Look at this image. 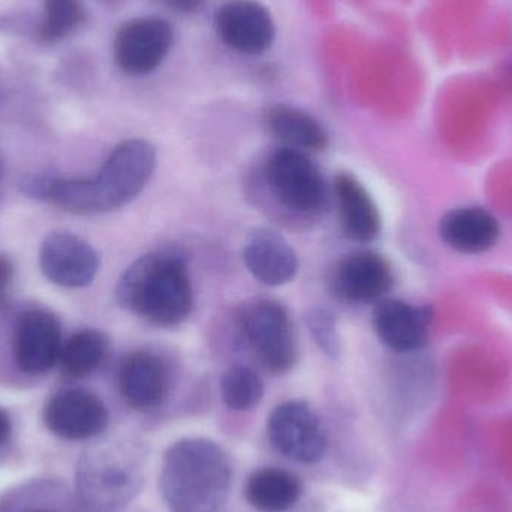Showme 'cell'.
<instances>
[{
    "instance_id": "d4e9b609",
    "label": "cell",
    "mask_w": 512,
    "mask_h": 512,
    "mask_svg": "<svg viewBox=\"0 0 512 512\" xmlns=\"http://www.w3.org/2000/svg\"><path fill=\"white\" fill-rule=\"evenodd\" d=\"M171 11L179 14H195L206 8L210 0H161Z\"/></svg>"
},
{
    "instance_id": "484cf974",
    "label": "cell",
    "mask_w": 512,
    "mask_h": 512,
    "mask_svg": "<svg viewBox=\"0 0 512 512\" xmlns=\"http://www.w3.org/2000/svg\"><path fill=\"white\" fill-rule=\"evenodd\" d=\"M12 274H14V270H12L11 262L5 256L0 255V306L5 303L6 297H8Z\"/></svg>"
},
{
    "instance_id": "83f0119b",
    "label": "cell",
    "mask_w": 512,
    "mask_h": 512,
    "mask_svg": "<svg viewBox=\"0 0 512 512\" xmlns=\"http://www.w3.org/2000/svg\"><path fill=\"white\" fill-rule=\"evenodd\" d=\"M32 512H48V511H32Z\"/></svg>"
},
{
    "instance_id": "7402d4cb",
    "label": "cell",
    "mask_w": 512,
    "mask_h": 512,
    "mask_svg": "<svg viewBox=\"0 0 512 512\" xmlns=\"http://www.w3.org/2000/svg\"><path fill=\"white\" fill-rule=\"evenodd\" d=\"M86 12L81 0H42L39 38L45 44H56L77 32Z\"/></svg>"
},
{
    "instance_id": "7c38bea8",
    "label": "cell",
    "mask_w": 512,
    "mask_h": 512,
    "mask_svg": "<svg viewBox=\"0 0 512 512\" xmlns=\"http://www.w3.org/2000/svg\"><path fill=\"white\" fill-rule=\"evenodd\" d=\"M390 262L372 251L355 252L337 262L331 289L349 303H379L393 288Z\"/></svg>"
},
{
    "instance_id": "603a6c76",
    "label": "cell",
    "mask_w": 512,
    "mask_h": 512,
    "mask_svg": "<svg viewBox=\"0 0 512 512\" xmlns=\"http://www.w3.org/2000/svg\"><path fill=\"white\" fill-rule=\"evenodd\" d=\"M221 396L231 411H251L264 396V384L251 367H230L221 379Z\"/></svg>"
},
{
    "instance_id": "9a60e30c",
    "label": "cell",
    "mask_w": 512,
    "mask_h": 512,
    "mask_svg": "<svg viewBox=\"0 0 512 512\" xmlns=\"http://www.w3.org/2000/svg\"><path fill=\"white\" fill-rule=\"evenodd\" d=\"M432 313L397 298H384L373 310V328L388 349L400 354L423 349L429 342Z\"/></svg>"
},
{
    "instance_id": "7a4b0ae2",
    "label": "cell",
    "mask_w": 512,
    "mask_h": 512,
    "mask_svg": "<svg viewBox=\"0 0 512 512\" xmlns=\"http://www.w3.org/2000/svg\"><path fill=\"white\" fill-rule=\"evenodd\" d=\"M233 481V463L221 445L186 438L165 451L159 489L171 512H221Z\"/></svg>"
},
{
    "instance_id": "9c48e42d",
    "label": "cell",
    "mask_w": 512,
    "mask_h": 512,
    "mask_svg": "<svg viewBox=\"0 0 512 512\" xmlns=\"http://www.w3.org/2000/svg\"><path fill=\"white\" fill-rule=\"evenodd\" d=\"M216 35L236 53L259 56L270 50L276 24L270 11L256 0H227L213 17Z\"/></svg>"
},
{
    "instance_id": "4316f807",
    "label": "cell",
    "mask_w": 512,
    "mask_h": 512,
    "mask_svg": "<svg viewBox=\"0 0 512 512\" xmlns=\"http://www.w3.org/2000/svg\"><path fill=\"white\" fill-rule=\"evenodd\" d=\"M9 435H11V420L9 415L0 408V445L8 441Z\"/></svg>"
},
{
    "instance_id": "2e32d148",
    "label": "cell",
    "mask_w": 512,
    "mask_h": 512,
    "mask_svg": "<svg viewBox=\"0 0 512 512\" xmlns=\"http://www.w3.org/2000/svg\"><path fill=\"white\" fill-rule=\"evenodd\" d=\"M243 262L265 286H282L297 276L298 256L288 240L270 228H256L246 237Z\"/></svg>"
},
{
    "instance_id": "d6986e66",
    "label": "cell",
    "mask_w": 512,
    "mask_h": 512,
    "mask_svg": "<svg viewBox=\"0 0 512 512\" xmlns=\"http://www.w3.org/2000/svg\"><path fill=\"white\" fill-rule=\"evenodd\" d=\"M268 134L282 143L283 147L301 152H322L328 146V134L324 126L312 114L292 105L277 104L264 114Z\"/></svg>"
},
{
    "instance_id": "6da1fadb",
    "label": "cell",
    "mask_w": 512,
    "mask_h": 512,
    "mask_svg": "<svg viewBox=\"0 0 512 512\" xmlns=\"http://www.w3.org/2000/svg\"><path fill=\"white\" fill-rule=\"evenodd\" d=\"M156 170V149L146 140H128L116 147L95 179H33L30 195L44 198L74 215L114 212L146 189Z\"/></svg>"
},
{
    "instance_id": "8fae6325",
    "label": "cell",
    "mask_w": 512,
    "mask_h": 512,
    "mask_svg": "<svg viewBox=\"0 0 512 512\" xmlns=\"http://www.w3.org/2000/svg\"><path fill=\"white\" fill-rule=\"evenodd\" d=\"M62 348V331L53 313L33 309L18 318L14 355L21 372L27 375L47 373L59 363Z\"/></svg>"
},
{
    "instance_id": "5bb4252c",
    "label": "cell",
    "mask_w": 512,
    "mask_h": 512,
    "mask_svg": "<svg viewBox=\"0 0 512 512\" xmlns=\"http://www.w3.org/2000/svg\"><path fill=\"white\" fill-rule=\"evenodd\" d=\"M119 391L135 411L152 412L162 406L170 391V373L159 355L135 351L119 367Z\"/></svg>"
},
{
    "instance_id": "5b68a950",
    "label": "cell",
    "mask_w": 512,
    "mask_h": 512,
    "mask_svg": "<svg viewBox=\"0 0 512 512\" xmlns=\"http://www.w3.org/2000/svg\"><path fill=\"white\" fill-rule=\"evenodd\" d=\"M265 185L283 209L300 216H316L328 204V185L307 153L279 147L270 153L264 168Z\"/></svg>"
},
{
    "instance_id": "277c9868",
    "label": "cell",
    "mask_w": 512,
    "mask_h": 512,
    "mask_svg": "<svg viewBox=\"0 0 512 512\" xmlns=\"http://www.w3.org/2000/svg\"><path fill=\"white\" fill-rule=\"evenodd\" d=\"M144 448L123 442H99L78 459L75 484L87 512H122L143 489Z\"/></svg>"
},
{
    "instance_id": "ffe728a7",
    "label": "cell",
    "mask_w": 512,
    "mask_h": 512,
    "mask_svg": "<svg viewBox=\"0 0 512 512\" xmlns=\"http://www.w3.org/2000/svg\"><path fill=\"white\" fill-rule=\"evenodd\" d=\"M303 495L297 475L286 469L262 468L248 478L245 496L259 512H285L294 508Z\"/></svg>"
},
{
    "instance_id": "8992f818",
    "label": "cell",
    "mask_w": 512,
    "mask_h": 512,
    "mask_svg": "<svg viewBox=\"0 0 512 512\" xmlns=\"http://www.w3.org/2000/svg\"><path fill=\"white\" fill-rule=\"evenodd\" d=\"M240 333L261 366L273 375L291 372L297 363V342L288 310L274 300H256L237 316Z\"/></svg>"
},
{
    "instance_id": "44dd1931",
    "label": "cell",
    "mask_w": 512,
    "mask_h": 512,
    "mask_svg": "<svg viewBox=\"0 0 512 512\" xmlns=\"http://www.w3.org/2000/svg\"><path fill=\"white\" fill-rule=\"evenodd\" d=\"M107 352L108 340L101 331H78L63 345L59 363L68 378H86L104 363Z\"/></svg>"
},
{
    "instance_id": "30bf717a",
    "label": "cell",
    "mask_w": 512,
    "mask_h": 512,
    "mask_svg": "<svg viewBox=\"0 0 512 512\" xmlns=\"http://www.w3.org/2000/svg\"><path fill=\"white\" fill-rule=\"evenodd\" d=\"M110 414L96 394L86 390H68L56 394L45 405L44 423L57 438L87 441L102 435Z\"/></svg>"
},
{
    "instance_id": "3957f363",
    "label": "cell",
    "mask_w": 512,
    "mask_h": 512,
    "mask_svg": "<svg viewBox=\"0 0 512 512\" xmlns=\"http://www.w3.org/2000/svg\"><path fill=\"white\" fill-rule=\"evenodd\" d=\"M120 306L155 327H177L194 309L188 264L173 251L141 256L117 283Z\"/></svg>"
},
{
    "instance_id": "52a82bcc",
    "label": "cell",
    "mask_w": 512,
    "mask_h": 512,
    "mask_svg": "<svg viewBox=\"0 0 512 512\" xmlns=\"http://www.w3.org/2000/svg\"><path fill=\"white\" fill-rule=\"evenodd\" d=\"M267 433L273 447L291 462L315 465L327 453L324 424L306 402L289 400L276 406L268 417Z\"/></svg>"
},
{
    "instance_id": "ba28073f",
    "label": "cell",
    "mask_w": 512,
    "mask_h": 512,
    "mask_svg": "<svg viewBox=\"0 0 512 512\" xmlns=\"http://www.w3.org/2000/svg\"><path fill=\"white\" fill-rule=\"evenodd\" d=\"M174 30L161 17H138L120 27L114 38L113 53L116 65L125 74H152L170 54Z\"/></svg>"
},
{
    "instance_id": "e0dca14e",
    "label": "cell",
    "mask_w": 512,
    "mask_h": 512,
    "mask_svg": "<svg viewBox=\"0 0 512 512\" xmlns=\"http://www.w3.org/2000/svg\"><path fill=\"white\" fill-rule=\"evenodd\" d=\"M343 234L352 242L367 245L381 233V215L363 183L348 173H339L333 182Z\"/></svg>"
},
{
    "instance_id": "4fadbf2b",
    "label": "cell",
    "mask_w": 512,
    "mask_h": 512,
    "mask_svg": "<svg viewBox=\"0 0 512 512\" xmlns=\"http://www.w3.org/2000/svg\"><path fill=\"white\" fill-rule=\"evenodd\" d=\"M39 265L47 279L65 288L90 285L99 271V256L89 243L72 234L48 236L39 251Z\"/></svg>"
},
{
    "instance_id": "ac0fdd59",
    "label": "cell",
    "mask_w": 512,
    "mask_h": 512,
    "mask_svg": "<svg viewBox=\"0 0 512 512\" xmlns=\"http://www.w3.org/2000/svg\"><path fill=\"white\" fill-rule=\"evenodd\" d=\"M442 242L463 255H480L498 243V219L481 207H459L442 216L439 222Z\"/></svg>"
},
{
    "instance_id": "cb8c5ba5",
    "label": "cell",
    "mask_w": 512,
    "mask_h": 512,
    "mask_svg": "<svg viewBox=\"0 0 512 512\" xmlns=\"http://www.w3.org/2000/svg\"><path fill=\"white\" fill-rule=\"evenodd\" d=\"M307 327L316 345L328 357L336 358L340 352V337L336 316L325 307H315L307 315Z\"/></svg>"
}]
</instances>
